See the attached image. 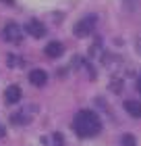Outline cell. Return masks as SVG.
Wrapping results in <instances>:
<instances>
[{"label":"cell","instance_id":"obj_1","mask_svg":"<svg viewBox=\"0 0 141 146\" xmlns=\"http://www.w3.org/2000/svg\"><path fill=\"white\" fill-rule=\"evenodd\" d=\"M73 129L79 138H93L102 129V121L93 111H79L73 119Z\"/></svg>","mask_w":141,"mask_h":146},{"label":"cell","instance_id":"obj_2","mask_svg":"<svg viewBox=\"0 0 141 146\" xmlns=\"http://www.w3.org/2000/svg\"><path fill=\"white\" fill-rule=\"evenodd\" d=\"M96 23H98V17H96V15H87V17L81 19V21L75 23V27H73V34H75L77 38H85V36L93 34V29H96Z\"/></svg>","mask_w":141,"mask_h":146},{"label":"cell","instance_id":"obj_3","mask_svg":"<svg viewBox=\"0 0 141 146\" xmlns=\"http://www.w3.org/2000/svg\"><path fill=\"white\" fill-rule=\"evenodd\" d=\"M2 34H4V40H6V42H15V44H19V42L23 40L21 27H19L17 23H6Z\"/></svg>","mask_w":141,"mask_h":146},{"label":"cell","instance_id":"obj_4","mask_svg":"<svg viewBox=\"0 0 141 146\" xmlns=\"http://www.w3.org/2000/svg\"><path fill=\"white\" fill-rule=\"evenodd\" d=\"M25 31L33 38H42L46 34V25L42 21H37V19H31V21H27V25H25Z\"/></svg>","mask_w":141,"mask_h":146},{"label":"cell","instance_id":"obj_5","mask_svg":"<svg viewBox=\"0 0 141 146\" xmlns=\"http://www.w3.org/2000/svg\"><path fill=\"white\" fill-rule=\"evenodd\" d=\"M21 96H23V92H21L19 86H9V88L4 90V102L6 104H17L21 100Z\"/></svg>","mask_w":141,"mask_h":146},{"label":"cell","instance_id":"obj_6","mask_svg":"<svg viewBox=\"0 0 141 146\" xmlns=\"http://www.w3.org/2000/svg\"><path fill=\"white\" fill-rule=\"evenodd\" d=\"M29 82H31L33 86H37V88H42V86L48 82V73H46L44 69H33V71L29 73Z\"/></svg>","mask_w":141,"mask_h":146},{"label":"cell","instance_id":"obj_7","mask_svg":"<svg viewBox=\"0 0 141 146\" xmlns=\"http://www.w3.org/2000/svg\"><path fill=\"white\" fill-rule=\"evenodd\" d=\"M62 50H64V46L60 42H48V46L44 48L46 56H50V58H58L60 54H62Z\"/></svg>","mask_w":141,"mask_h":146},{"label":"cell","instance_id":"obj_8","mask_svg":"<svg viewBox=\"0 0 141 146\" xmlns=\"http://www.w3.org/2000/svg\"><path fill=\"white\" fill-rule=\"evenodd\" d=\"M125 111L129 113L131 117L141 119V102L139 100H125Z\"/></svg>","mask_w":141,"mask_h":146},{"label":"cell","instance_id":"obj_9","mask_svg":"<svg viewBox=\"0 0 141 146\" xmlns=\"http://www.w3.org/2000/svg\"><path fill=\"white\" fill-rule=\"evenodd\" d=\"M48 146H64V140H62V134H58V131H54L50 138H46L44 140Z\"/></svg>","mask_w":141,"mask_h":146},{"label":"cell","instance_id":"obj_10","mask_svg":"<svg viewBox=\"0 0 141 146\" xmlns=\"http://www.w3.org/2000/svg\"><path fill=\"white\" fill-rule=\"evenodd\" d=\"M120 146H137V140L133 134H125L123 140H120Z\"/></svg>","mask_w":141,"mask_h":146},{"label":"cell","instance_id":"obj_11","mask_svg":"<svg viewBox=\"0 0 141 146\" xmlns=\"http://www.w3.org/2000/svg\"><path fill=\"white\" fill-rule=\"evenodd\" d=\"M21 65H23V58H19V56H12V54L9 56V67H12V69L17 67V69H19Z\"/></svg>","mask_w":141,"mask_h":146},{"label":"cell","instance_id":"obj_12","mask_svg":"<svg viewBox=\"0 0 141 146\" xmlns=\"http://www.w3.org/2000/svg\"><path fill=\"white\" fill-rule=\"evenodd\" d=\"M135 48H137V52H139V54H141V36L135 40Z\"/></svg>","mask_w":141,"mask_h":146},{"label":"cell","instance_id":"obj_13","mask_svg":"<svg viewBox=\"0 0 141 146\" xmlns=\"http://www.w3.org/2000/svg\"><path fill=\"white\" fill-rule=\"evenodd\" d=\"M137 90L141 92V75H139V79H137Z\"/></svg>","mask_w":141,"mask_h":146},{"label":"cell","instance_id":"obj_14","mask_svg":"<svg viewBox=\"0 0 141 146\" xmlns=\"http://www.w3.org/2000/svg\"><path fill=\"white\" fill-rule=\"evenodd\" d=\"M2 136H4V127L0 125V138H2Z\"/></svg>","mask_w":141,"mask_h":146},{"label":"cell","instance_id":"obj_15","mask_svg":"<svg viewBox=\"0 0 141 146\" xmlns=\"http://www.w3.org/2000/svg\"><path fill=\"white\" fill-rule=\"evenodd\" d=\"M4 2H6V4H12V2H15V0H4Z\"/></svg>","mask_w":141,"mask_h":146}]
</instances>
